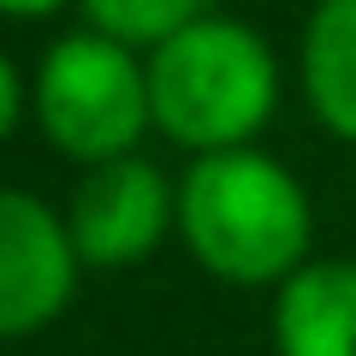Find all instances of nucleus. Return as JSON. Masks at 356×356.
<instances>
[{
  "mask_svg": "<svg viewBox=\"0 0 356 356\" xmlns=\"http://www.w3.org/2000/svg\"><path fill=\"white\" fill-rule=\"evenodd\" d=\"M280 356H356V261H303L273 291Z\"/></svg>",
  "mask_w": 356,
  "mask_h": 356,
  "instance_id": "6",
  "label": "nucleus"
},
{
  "mask_svg": "<svg viewBox=\"0 0 356 356\" xmlns=\"http://www.w3.org/2000/svg\"><path fill=\"white\" fill-rule=\"evenodd\" d=\"M18 113H24V83H18V65L0 48V143L18 131Z\"/></svg>",
  "mask_w": 356,
  "mask_h": 356,
  "instance_id": "9",
  "label": "nucleus"
},
{
  "mask_svg": "<svg viewBox=\"0 0 356 356\" xmlns=\"http://www.w3.org/2000/svg\"><path fill=\"white\" fill-rule=\"evenodd\" d=\"M214 0H83V18L95 36H113L125 48H161L178 30H191L208 18Z\"/></svg>",
  "mask_w": 356,
  "mask_h": 356,
  "instance_id": "8",
  "label": "nucleus"
},
{
  "mask_svg": "<svg viewBox=\"0 0 356 356\" xmlns=\"http://www.w3.org/2000/svg\"><path fill=\"white\" fill-rule=\"evenodd\" d=\"M178 226V191L166 172L143 154L89 166L72 191L65 208V232L83 267H137L161 250V238Z\"/></svg>",
  "mask_w": 356,
  "mask_h": 356,
  "instance_id": "4",
  "label": "nucleus"
},
{
  "mask_svg": "<svg viewBox=\"0 0 356 356\" xmlns=\"http://www.w3.org/2000/svg\"><path fill=\"white\" fill-rule=\"evenodd\" d=\"M309 113L339 143H356V0H321L303 30Z\"/></svg>",
  "mask_w": 356,
  "mask_h": 356,
  "instance_id": "7",
  "label": "nucleus"
},
{
  "mask_svg": "<svg viewBox=\"0 0 356 356\" xmlns=\"http://www.w3.org/2000/svg\"><path fill=\"white\" fill-rule=\"evenodd\" d=\"M149 119L191 154L255 149V131L280 113V60L238 18L178 30L149 54Z\"/></svg>",
  "mask_w": 356,
  "mask_h": 356,
  "instance_id": "2",
  "label": "nucleus"
},
{
  "mask_svg": "<svg viewBox=\"0 0 356 356\" xmlns=\"http://www.w3.org/2000/svg\"><path fill=\"white\" fill-rule=\"evenodd\" d=\"M65 0H0V13L6 18H54Z\"/></svg>",
  "mask_w": 356,
  "mask_h": 356,
  "instance_id": "10",
  "label": "nucleus"
},
{
  "mask_svg": "<svg viewBox=\"0 0 356 356\" xmlns=\"http://www.w3.org/2000/svg\"><path fill=\"white\" fill-rule=\"evenodd\" d=\"M36 125L65 161L107 166L137 154L149 119V65L137 48L95 30H72L60 36L36 65V89H30Z\"/></svg>",
  "mask_w": 356,
  "mask_h": 356,
  "instance_id": "3",
  "label": "nucleus"
},
{
  "mask_svg": "<svg viewBox=\"0 0 356 356\" xmlns=\"http://www.w3.org/2000/svg\"><path fill=\"white\" fill-rule=\"evenodd\" d=\"M178 238L208 280L280 291L309 261L315 208L291 166L261 149L196 154L178 178Z\"/></svg>",
  "mask_w": 356,
  "mask_h": 356,
  "instance_id": "1",
  "label": "nucleus"
},
{
  "mask_svg": "<svg viewBox=\"0 0 356 356\" xmlns=\"http://www.w3.org/2000/svg\"><path fill=\"white\" fill-rule=\"evenodd\" d=\"M83 261L65 214L42 196L0 184V339H36L72 309Z\"/></svg>",
  "mask_w": 356,
  "mask_h": 356,
  "instance_id": "5",
  "label": "nucleus"
}]
</instances>
